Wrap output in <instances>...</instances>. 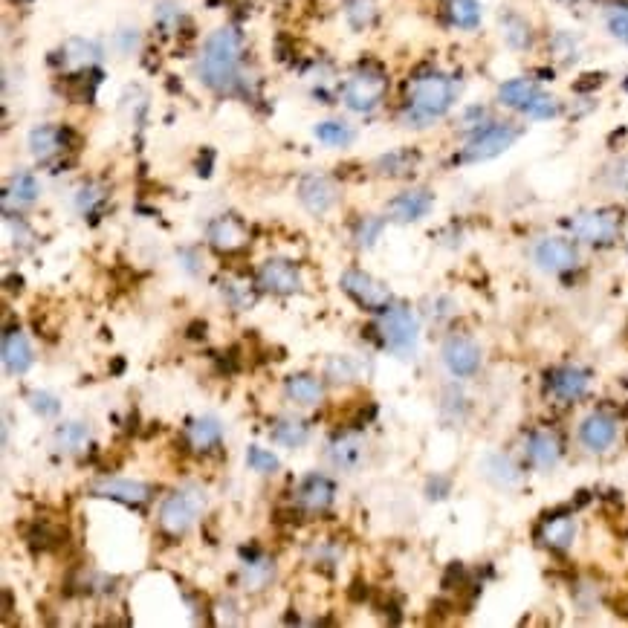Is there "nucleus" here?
Returning <instances> with one entry per match:
<instances>
[{"mask_svg":"<svg viewBox=\"0 0 628 628\" xmlns=\"http://www.w3.org/2000/svg\"><path fill=\"white\" fill-rule=\"evenodd\" d=\"M576 539L574 516H553L542 524V542L553 550H568Z\"/></svg>","mask_w":628,"mask_h":628,"instance_id":"obj_28","label":"nucleus"},{"mask_svg":"<svg viewBox=\"0 0 628 628\" xmlns=\"http://www.w3.org/2000/svg\"><path fill=\"white\" fill-rule=\"evenodd\" d=\"M385 229V218H362L359 229H356V244L362 249H371L377 244V238L383 235Z\"/></svg>","mask_w":628,"mask_h":628,"instance_id":"obj_44","label":"nucleus"},{"mask_svg":"<svg viewBox=\"0 0 628 628\" xmlns=\"http://www.w3.org/2000/svg\"><path fill=\"white\" fill-rule=\"evenodd\" d=\"M273 574H275V565L270 559H255V562H249L244 565V588L246 591H264L270 582H273Z\"/></svg>","mask_w":628,"mask_h":628,"instance_id":"obj_33","label":"nucleus"},{"mask_svg":"<svg viewBox=\"0 0 628 628\" xmlns=\"http://www.w3.org/2000/svg\"><path fill=\"white\" fill-rule=\"evenodd\" d=\"M345 15H348V21H351L354 29L371 27L374 18H377V0H348Z\"/></svg>","mask_w":628,"mask_h":628,"instance_id":"obj_39","label":"nucleus"},{"mask_svg":"<svg viewBox=\"0 0 628 628\" xmlns=\"http://www.w3.org/2000/svg\"><path fill=\"white\" fill-rule=\"evenodd\" d=\"M27 148L38 163H47L64 148V134L55 125H38V128L29 131Z\"/></svg>","mask_w":628,"mask_h":628,"instance_id":"obj_24","label":"nucleus"},{"mask_svg":"<svg viewBox=\"0 0 628 628\" xmlns=\"http://www.w3.org/2000/svg\"><path fill=\"white\" fill-rule=\"evenodd\" d=\"M336 186L330 183L325 174H307L299 183V200L301 206L310 215H325L336 206Z\"/></svg>","mask_w":628,"mask_h":628,"instance_id":"obj_14","label":"nucleus"},{"mask_svg":"<svg viewBox=\"0 0 628 628\" xmlns=\"http://www.w3.org/2000/svg\"><path fill=\"white\" fill-rule=\"evenodd\" d=\"M287 394L299 406H316L325 400V385L310 374H293V377H287Z\"/></svg>","mask_w":628,"mask_h":628,"instance_id":"obj_27","label":"nucleus"},{"mask_svg":"<svg viewBox=\"0 0 628 628\" xmlns=\"http://www.w3.org/2000/svg\"><path fill=\"white\" fill-rule=\"evenodd\" d=\"M385 90H388L385 73H380V70H359L345 84L342 99L354 113H371V110L380 108V102L385 99Z\"/></svg>","mask_w":628,"mask_h":628,"instance_id":"obj_7","label":"nucleus"},{"mask_svg":"<svg viewBox=\"0 0 628 628\" xmlns=\"http://www.w3.org/2000/svg\"><path fill=\"white\" fill-rule=\"evenodd\" d=\"M380 330H383V339L391 354H397L400 359H411V356L417 354L420 325H417V316L411 313L409 307L385 310L383 328Z\"/></svg>","mask_w":628,"mask_h":628,"instance_id":"obj_5","label":"nucleus"},{"mask_svg":"<svg viewBox=\"0 0 628 628\" xmlns=\"http://www.w3.org/2000/svg\"><path fill=\"white\" fill-rule=\"evenodd\" d=\"M484 475H487V481H492L495 487H501V490H513V487H519L521 481V472L519 466L513 464V458H507V455H501V452H495V455H487L484 458Z\"/></svg>","mask_w":628,"mask_h":628,"instance_id":"obj_25","label":"nucleus"},{"mask_svg":"<svg viewBox=\"0 0 628 628\" xmlns=\"http://www.w3.org/2000/svg\"><path fill=\"white\" fill-rule=\"evenodd\" d=\"M223 296L235 310H246V307L255 304V293L249 290V284H241V281H226L223 284Z\"/></svg>","mask_w":628,"mask_h":628,"instance_id":"obj_43","label":"nucleus"},{"mask_svg":"<svg viewBox=\"0 0 628 628\" xmlns=\"http://www.w3.org/2000/svg\"><path fill=\"white\" fill-rule=\"evenodd\" d=\"M307 437H310V429L299 417H284L273 426V440L284 449H299L307 443Z\"/></svg>","mask_w":628,"mask_h":628,"instance_id":"obj_30","label":"nucleus"},{"mask_svg":"<svg viewBox=\"0 0 628 628\" xmlns=\"http://www.w3.org/2000/svg\"><path fill=\"white\" fill-rule=\"evenodd\" d=\"M325 374L333 383H351L354 380V365L345 356H330L328 365H325Z\"/></svg>","mask_w":628,"mask_h":628,"instance_id":"obj_46","label":"nucleus"},{"mask_svg":"<svg viewBox=\"0 0 628 628\" xmlns=\"http://www.w3.org/2000/svg\"><path fill=\"white\" fill-rule=\"evenodd\" d=\"M519 134L521 131L513 122H487V125L469 131L464 148L458 151V163H490L495 157H501L504 151H510L516 145Z\"/></svg>","mask_w":628,"mask_h":628,"instance_id":"obj_3","label":"nucleus"},{"mask_svg":"<svg viewBox=\"0 0 628 628\" xmlns=\"http://www.w3.org/2000/svg\"><path fill=\"white\" fill-rule=\"evenodd\" d=\"M29 409L35 411L38 417H55L58 411H61V403H58V397L53 394H47V391H32L27 397Z\"/></svg>","mask_w":628,"mask_h":628,"instance_id":"obj_45","label":"nucleus"},{"mask_svg":"<svg viewBox=\"0 0 628 628\" xmlns=\"http://www.w3.org/2000/svg\"><path fill=\"white\" fill-rule=\"evenodd\" d=\"M559 110H562L559 99H556L553 93L542 90V93H539V96L527 105V110H524L521 116H527V119H533V122H547V119H556V116H559Z\"/></svg>","mask_w":628,"mask_h":628,"instance_id":"obj_36","label":"nucleus"},{"mask_svg":"<svg viewBox=\"0 0 628 628\" xmlns=\"http://www.w3.org/2000/svg\"><path fill=\"white\" fill-rule=\"evenodd\" d=\"M209 244H212L215 252H223V255H232V252L244 249L246 246L244 223L238 218H232V215L212 220V226H209Z\"/></svg>","mask_w":628,"mask_h":628,"instance_id":"obj_17","label":"nucleus"},{"mask_svg":"<svg viewBox=\"0 0 628 628\" xmlns=\"http://www.w3.org/2000/svg\"><path fill=\"white\" fill-rule=\"evenodd\" d=\"M588 385H591V374L582 371V368H556L550 377H547V388L556 400H565V403H574L582 400L588 394Z\"/></svg>","mask_w":628,"mask_h":628,"instance_id":"obj_15","label":"nucleus"},{"mask_svg":"<svg viewBox=\"0 0 628 628\" xmlns=\"http://www.w3.org/2000/svg\"><path fill=\"white\" fill-rule=\"evenodd\" d=\"M414 165H417V154H411V151H394V154L383 157L377 163V168L383 174H388V177H400V174H409Z\"/></svg>","mask_w":628,"mask_h":628,"instance_id":"obj_40","label":"nucleus"},{"mask_svg":"<svg viewBox=\"0 0 628 628\" xmlns=\"http://www.w3.org/2000/svg\"><path fill=\"white\" fill-rule=\"evenodd\" d=\"M550 53L556 55L559 61L571 64L579 55V38H576L574 32H556L553 41H550Z\"/></svg>","mask_w":628,"mask_h":628,"instance_id":"obj_41","label":"nucleus"},{"mask_svg":"<svg viewBox=\"0 0 628 628\" xmlns=\"http://www.w3.org/2000/svg\"><path fill=\"white\" fill-rule=\"evenodd\" d=\"M571 232H574L576 241L591 246H608L620 238V229H623V212L614 209V206H602V209H585V212H576L571 218Z\"/></svg>","mask_w":628,"mask_h":628,"instance_id":"obj_4","label":"nucleus"},{"mask_svg":"<svg viewBox=\"0 0 628 628\" xmlns=\"http://www.w3.org/2000/svg\"><path fill=\"white\" fill-rule=\"evenodd\" d=\"M99 44L87 41V38H70L64 47H61V61L70 67V70H87L99 61Z\"/></svg>","mask_w":628,"mask_h":628,"instance_id":"obj_26","label":"nucleus"},{"mask_svg":"<svg viewBox=\"0 0 628 628\" xmlns=\"http://www.w3.org/2000/svg\"><path fill=\"white\" fill-rule=\"evenodd\" d=\"M432 206H435V194L429 189H409L388 203V218L394 223H417L432 212Z\"/></svg>","mask_w":628,"mask_h":628,"instance_id":"obj_12","label":"nucleus"},{"mask_svg":"<svg viewBox=\"0 0 628 628\" xmlns=\"http://www.w3.org/2000/svg\"><path fill=\"white\" fill-rule=\"evenodd\" d=\"M3 368L6 374H15V377L27 374L32 368V345L21 330H9L3 336Z\"/></svg>","mask_w":628,"mask_h":628,"instance_id":"obj_19","label":"nucleus"},{"mask_svg":"<svg viewBox=\"0 0 628 628\" xmlns=\"http://www.w3.org/2000/svg\"><path fill=\"white\" fill-rule=\"evenodd\" d=\"M99 200H102V192H99L96 186H87V189H82L79 197H76V206H79V212H90Z\"/></svg>","mask_w":628,"mask_h":628,"instance_id":"obj_47","label":"nucleus"},{"mask_svg":"<svg viewBox=\"0 0 628 628\" xmlns=\"http://www.w3.org/2000/svg\"><path fill=\"white\" fill-rule=\"evenodd\" d=\"M203 507H206L203 492L197 490L171 492L163 504H160V524H163L165 533L183 536V533L192 527L194 519H197V513H200Z\"/></svg>","mask_w":628,"mask_h":628,"instance_id":"obj_6","label":"nucleus"},{"mask_svg":"<svg viewBox=\"0 0 628 628\" xmlns=\"http://www.w3.org/2000/svg\"><path fill=\"white\" fill-rule=\"evenodd\" d=\"M458 99V84L443 73H423L409 87L406 122L411 128H426L443 119Z\"/></svg>","mask_w":628,"mask_h":628,"instance_id":"obj_2","label":"nucleus"},{"mask_svg":"<svg viewBox=\"0 0 628 628\" xmlns=\"http://www.w3.org/2000/svg\"><path fill=\"white\" fill-rule=\"evenodd\" d=\"M258 284L270 293H278V296H293L301 290V273L296 264H290L284 258H273L261 267Z\"/></svg>","mask_w":628,"mask_h":628,"instance_id":"obj_13","label":"nucleus"},{"mask_svg":"<svg viewBox=\"0 0 628 628\" xmlns=\"http://www.w3.org/2000/svg\"><path fill=\"white\" fill-rule=\"evenodd\" d=\"M38 194H41V186H38V180L29 171L15 174L9 189H6V197H15L18 203H32V200H38Z\"/></svg>","mask_w":628,"mask_h":628,"instance_id":"obj_37","label":"nucleus"},{"mask_svg":"<svg viewBox=\"0 0 628 628\" xmlns=\"http://www.w3.org/2000/svg\"><path fill=\"white\" fill-rule=\"evenodd\" d=\"M524 452H527V461L536 466V469H553V466L562 461V443L553 432H533L524 443Z\"/></svg>","mask_w":628,"mask_h":628,"instance_id":"obj_16","label":"nucleus"},{"mask_svg":"<svg viewBox=\"0 0 628 628\" xmlns=\"http://www.w3.org/2000/svg\"><path fill=\"white\" fill-rule=\"evenodd\" d=\"M440 359L452 377L466 380V377L478 374V368H481V348L469 336H449L440 348Z\"/></svg>","mask_w":628,"mask_h":628,"instance_id":"obj_10","label":"nucleus"},{"mask_svg":"<svg viewBox=\"0 0 628 628\" xmlns=\"http://www.w3.org/2000/svg\"><path fill=\"white\" fill-rule=\"evenodd\" d=\"M96 495L102 498H113V501H125V504H145L154 490L151 484H142V481H131V478H105L96 484Z\"/></svg>","mask_w":628,"mask_h":628,"instance_id":"obj_18","label":"nucleus"},{"mask_svg":"<svg viewBox=\"0 0 628 628\" xmlns=\"http://www.w3.org/2000/svg\"><path fill=\"white\" fill-rule=\"evenodd\" d=\"M246 466L252 472H261V475H273L278 472V458H275L270 449H261V446H249L246 452Z\"/></svg>","mask_w":628,"mask_h":628,"instance_id":"obj_42","label":"nucleus"},{"mask_svg":"<svg viewBox=\"0 0 628 628\" xmlns=\"http://www.w3.org/2000/svg\"><path fill=\"white\" fill-rule=\"evenodd\" d=\"M342 290L359 307H365L371 313H385V307L391 301V290L385 287L383 281H377L374 275L362 273V270H348V273L342 275Z\"/></svg>","mask_w":628,"mask_h":628,"instance_id":"obj_8","label":"nucleus"},{"mask_svg":"<svg viewBox=\"0 0 628 628\" xmlns=\"http://www.w3.org/2000/svg\"><path fill=\"white\" fill-rule=\"evenodd\" d=\"M602 183L611 189V192L628 194V154L626 157H617L602 168Z\"/></svg>","mask_w":628,"mask_h":628,"instance_id":"obj_38","label":"nucleus"},{"mask_svg":"<svg viewBox=\"0 0 628 628\" xmlns=\"http://www.w3.org/2000/svg\"><path fill=\"white\" fill-rule=\"evenodd\" d=\"M330 461L345 472H356L359 466L365 464V440L359 435L336 437L330 443Z\"/></svg>","mask_w":628,"mask_h":628,"instance_id":"obj_21","label":"nucleus"},{"mask_svg":"<svg viewBox=\"0 0 628 628\" xmlns=\"http://www.w3.org/2000/svg\"><path fill=\"white\" fill-rule=\"evenodd\" d=\"M571 3H579V0H571Z\"/></svg>","mask_w":628,"mask_h":628,"instance_id":"obj_48","label":"nucleus"},{"mask_svg":"<svg viewBox=\"0 0 628 628\" xmlns=\"http://www.w3.org/2000/svg\"><path fill=\"white\" fill-rule=\"evenodd\" d=\"M498 29H501V38L510 50L527 53L533 47V27L527 24V18H521L519 12H504L498 18Z\"/></svg>","mask_w":628,"mask_h":628,"instance_id":"obj_23","label":"nucleus"},{"mask_svg":"<svg viewBox=\"0 0 628 628\" xmlns=\"http://www.w3.org/2000/svg\"><path fill=\"white\" fill-rule=\"evenodd\" d=\"M449 21L458 29L481 27V3L478 0H449Z\"/></svg>","mask_w":628,"mask_h":628,"instance_id":"obj_31","label":"nucleus"},{"mask_svg":"<svg viewBox=\"0 0 628 628\" xmlns=\"http://www.w3.org/2000/svg\"><path fill=\"white\" fill-rule=\"evenodd\" d=\"M530 258L542 273H568L579 264L576 246L565 238H539L530 249Z\"/></svg>","mask_w":628,"mask_h":628,"instance_id":"obj_9","label":"nucleus"},{"mask_svg":"<svg viewBox=\"0 0 628 628\" xmlns=\"http://www.w3.org/2000/svg\"><path fill=\"white\" fill-rule=\"evenodd\" d=\"M241 53H244V41H241L238 29H215L206 38L200 61H197L200 82L206 84L209 90L229 93L238 84V76H241Z\"/></svg>","mask_w":628,"mask_h":628,"instance_id":"obj_1","label":"nucleus"},{"mask_svg":"<svg viewBox=\"0 0 628 628\" xmlns=\"http://www.w3.org/2000/svg\"><path fill=\"white\" fill-rule=\"evenodd\" d=\"M605 29L614 41L628 47V3H611L605 9Z\"/></svg>","mask_w":628,"mask_h":628,"instance_id":"obj_35","label":"nucleus"},{"mask_svg":"<svg viewBox=\"0 0 628 628\" xmlns=\"http://www.w3.org/2000/svg\"><path fill=\"white\" fill-rule=\"evenodd\" d=\"M189 440H192V446L197 452H209V449H215L220 446V440H223V426H220L218 417H200V420H194L192 429H189Z\"/></svg>","mask_w":628,"mask_h":628,"instance_id":"obj_29","label":"nucleus"},{"mask_svg":"<svg viewBox=\"0 0 628 628\" xmlns=\"http://www.w3.org/2000/svg\"><path fill=\"white\" fill-rule=\"evenodd\" d=\"M316 139L322 145H330V148H348L354 142V131L345 125V122H336V119H328V122H319L313 128Z\"/></svg>","mask_w":628,"mask_h":628,"instance_id":"obj_32","label":"nucleus"},{"mask_svg":"<svg viewBox=\"0 0 628 628\" xmlns=\"http://www.w3.org/2000/svg\"><path fill=\"white\" fill-rule=\"evenodd\" d=\"M620 435V426L611 414L605 411H591L582 423H579V443L588 449V452H608Z\"/></svg>","mask_w":628,"mask_h":628,"instance_id":"obj_11","label":"nucleus"},{"mask_svg":"<svg viewBox=\"0 0 628 628\" xmlns=\"http://www.w3.org/2000/svg\"><path fill=\"white\" fill-rule=\"evenodd\" d=\"M333 498H336V487L325 475H310L299 487V504L304 510H310V513L328 510L330 504H333Z\"/></svg>","mask_w":628,"mask_h":628,"instance_id":"obj_20","label":"nucleus"},{"mask_svg":"<svg viewBox=\"0 0 628 628\" xmlns=\"http://www.w3.org/2000/svg\"><path fill=\"white\" fill-rule=\"evenodd\" d=\"M542 93V87L533 82V79H510L498 87V105H504L507 110H516L524 113L527 105Z\"/></svg>","mask_w":628,"mask_h":628,"instance_id":"obj_22","label":"nucleus"},{"mask_svg":"<svg viewBox=\"0 0 628 628\" xmlns=\"http://www.w3.org/2000/svg\"><path fill=\"white\" fill-rule=\"evenodd\" d=\"M87 437H90L87 423L73 420V423L58 426V432H55V443H58V449H64V452H79L84 443H87Z\"/></svg>","mask_w":628,"mask_h":628,"instance_id":"obj_34","label":"nucleus"}]
</instances>
